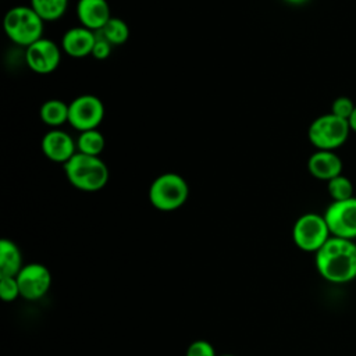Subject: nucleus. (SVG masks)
I'll return each mask as SVG.
<instances>
[{"mask_svg":"<svg viewBox=\"0 0 356 356\" xmlns=\"http://www.w3.org/2000/svg\"><path fill=\"white\" fill-rule=\"evenodd\" d=\"M316 267L330 282H348L356 278V243L352 239L330 236L316 252Z\"/></svg>","mask_w":356,"mask_h":356,"instance_id":"nucleus-1","label":"nucleus"},{"mask_svg":"<svg viewBox=\"0 0 356 356\" xmlns=\"http://www.w3.org/2000/svg\"><path fill=\"white\" fill-rule=\"evenodd\" d=\"M64 171L70 184L85 192L100 191L108 181V168L100 156L76 152L64 164Z\"/></svg>","mask_w":356,"mask_h":356,"instance_id":"nucleus-2","label":"nucleus"},{"mask_svg":"<svg viewBox=\"0 0 356 356\" xmlns=\"http://www.w3.org/2000/svg\"><path fill=\"white\" fill-rule=\"evenodd\" d=\"M43 26L44 21L31 6H15L6 13L3 19V28L8 39L24 47L43 38Z\"/></svg>","mask_w":356,"mask_h":356,"instance_id":"nucleus-3","label":"nucleus"},{"mask_svg":"<svg viewBox=\"0 0 356 356\" xmlns=\"http://www.w3.org/2000/svg\"><path fill=\"white\" fill-rule=\"evenodd\" d=\"M189 196L186 181L177 172H164L153 179L149 188V200L161 211L179 209Z\"/></svg>","mask_w":356,"mask_h":356,"instance_id":"nucleus-4","label":"nucleus"},{"mask_svg":"<svg viewBox=\"0 0 356 356\" xmlns=\"http://www.w3.org/2000/svg\"><path fill=\"white\" fill-rule=\"evenodd\" d=\"M349 132L350 125L348 120L328 113L317 117L310 124L307 136L317 150H335L346 142Z\"/></svg>","mask_w":356,"mask_h":356,"instance_id":"nucleus-5","label":"nucleus"},{"mask_svg":"<svg viewBox=\"0 0 356 356\" xmlns=\"http://www.w3.org/2000/svg\"><path fill=\"white\" fill-rule=\"evenodd\" d=\"M331 236L324 216L306 213L300 216L292 229L295 245L305 252H317Z\"/></svg>","mask_w":356,"mask_h":356,"instance_id":"nucleus-6","label":"nucleus"},{"mask_svg":"<svg viewBox=\"0 0 356 356\" xmlns=\"http://www.w3.org/2000/svg\"><path fill=\"white\" fill-rule=\"evenodd\" d=\"M104 118V104L95 95H81L68 103V124L79 131L96 129Z\"/></svg>","mask_w":356,"mask_h":356,"instance_id":"nucleus-7","label":"nucleus"},{"mask_svg":"<svg viewBox=\"0 0 356 356\" xmlns=\"http://www.w3.org/2000/svg\"><path fill=\"white\" fill-rule=\"evenodd\" d=\"M324 218L331 236L353 241L356 238V197L332 202L327 207Z\"/></svg>","mask_w":356,"mask_h":356,"instance_id":"nucleus-8","label":"nucleus"},{"mask_svg":"<svg viewBox=\"0 0 356 356\" xmlns=\"http://www.w3.org/2000/svg\"><path fill=\"white\" fill-rule=\"evenodd\" d=\"M19 293L28 300L40 299L50 288L51 275L49 268L40 263H31L21 268L15 275Z\"/></svg>","mask_w":356,"mask_h":356,"instance_id":"nucleus-9","label":"nucleus"},{"mask_svg":"<svg viewBox=\"0 0 356 356\" xmlns=\"http://www.w3.org/2000/svg\"><path fill=\"white\" fill-rule=\"evenodd\" d=\"M61 60V49L47 38L25 47V63L36 74L53 72Z\"/></svg>","mask_w":356,"mask_h":356,"instance_id":"nucleus-10","label":"nucleus"},{"mask_svg":"<svg viewBox=\"0 0 356 356\" xmlns=\"http://www.w3.org/2000/svg\"><path fill=\"white\" fill-rule=\"evenodd\" d=\"M40 149L49 160L63 164H65L78 152L76 142L71 135L58 128H53L43 135Z\"/></svg>","mask_w":356,"mask_h":356,"instance_id":"nucleus-11","label":"nucleus"},{"mask_svg":"<svg viewBox=\"0 0 356 356\" xmlns=\"http://www.w3.org/2000/svg\"><path fill=\"white\" fill-rule=\"evenodd\" d=\"M96 32L85 26H72L61 38V50L71 57L82 58L92 56Z\"/></svg>","mask_w":356,"mask_h":356,"instance_id":"nucleus-12","label":"nucleus"},{"mask_svg":"<svg viewBox=\"0 0 356 356\" xmlns=\"http://www.w3.org/2000/svg\"><path fill=\"white\" fill-rule=\"evenodd\" d=\"M76 15L81 26L90 31H100L113 17L107 0H78Z\"/></svg>","mask_w":356,"mask_h":356,"instance_id":"nucleus-13","label":"nucleus"},{"mask_svg":"<svg viewBox=\"0 0 356 356\" xmlns=\"http://www.w3.org/2000/svg\"><path fill=\"white\" fill-rule=\"evenodd\" d=\"M342 160L334 150H317L307 160L309 172L321 181H330L342 174Z\"/></svg>","mask_w":356,"mask_h":356,"instance_id":"nucleus-14","label":"nucleus"},{"mask_svg":"<svg viewBox=\"0 0 356 356\" xmlns=\"http://www.w3.org/2000/svg\"><path fill=\"white\" fill-rule=\"evenodd\" d=\"M18 246L10 239L0 241V277H15L22 268Z\"/></svg>","mask_w":356,"mask_h":356,"instance_id":"nucleus-15","label":"nucleus"},{"mask_svg":"<svg viewBox=\"0 0 356 356\" xmlns=\"http://www.w3.org/2000/svg\"><path fill=\"white\" fill-rule=\"evenodd\" d=\"M39 117L49 127H61L63 124L68 122V104L58 99L46 100L40 106Z\"/></svg>","mask_w":356,"mask_h":356,"instance_id":"nucleus-16","label":"nucleus"},{"mask_svg":"<svg viewBox=\"0 0 356 356\" xmlns=\"http://www.w3.org/2000/svg\"><path fill=\"white\" fill-rule=\"evenodd\" d=\"M31 7L44 22H51L64 15L68 0H31Z\"/></svg>","mask_w":356,"mask_h":356,"instance_id":"nucleus-17","label":"nucleus"},{"mask_svg":"<svg viewBox=\"0 0 356 356\" xmlns=\"http://www.w3.org/2000/svg\"><path fill=\"white\" fill-rule=\"evenodd\" d=\"M104 145V136L97 128L79 132V136L76 139V150L89 156H100Z\"/></svg>","mask_w":356,"mask_h":356,"instance_id":"nucleus-18","label":"nucleus"},{"mask_svg":"<svg viewBox=\"0 0 356 356\" xmlns=\"http://www.w3.org/2000/svg\"><path fill=\"white\" fill-rule=\"evenodd\" d=\"M97 32L104 36L113 46L122 44L129 38V28L127 22L118 17H111L107 24Z\"/></svg>","mask_w":356,"mask_h":356,"instance_id":"nucleus-19","label":"nucleus"},{"mask_svg":"<svg viewBox=\"0 0 356 356\" xmlns=\"http://www.w3.org/2000/svg\"><path fill=\"white\" fill-rule=\"evenodd\" d=\"M327 191L332 197V202H341L353 197V184L345 175H338L328 181Z\"/></svg>","mask_w":356,"mask_h":356,"instance_id":"nucleus-20","label":"nucleus"},{"mask_svg":"<svg viewBox=\"0 0 356 356\" xmlns=\"http://www.w3.org/2000/svg\"><path fill=\"white\" fill-rule=\"evenodd\" d=\"M0 296L4 302H13L21 296L15 277H0Z\"/></svg>","mask_w":356,"mask_h":356,"instance_id":"nucleus-21","label":"nucleus"},{"mask_svg":"<svg viewBox=\"0 0 356 356\" xmlns=\"http://www.w3.org/2000/svg\"><path fill=\"white\" fill-rule=\"evenodd\" d=\"M356 104L353 103L352 99L346 97V96H339L332 102V107H331V113L339 118L348 120L350 118L353 110H355Z\"/></svg>","mask_w":356,"mask_h":356,"instance_id":"nucleus-22","label":"nucleus"},{"mask_svg":"<svg viewBox=\"0 0 356 356\" xmlns=\"http://www.w3.org/2000/svg\"><path fill=\"white\" fill-rule=\"evenodd\" d=\"M186 356H217V355L210 342L204 339H197L188 346Z\"/></svg>","mask_w":356,"mask_h":356,"instance_id":"nucleus-23","label":"nucleus"},{"mask_svg":"<svg viewBox=\"0 0 356 356\" xmlns=\"http://www.w3.org/2000/svg\"><path fill=\"white\" fill-rule=\"evenodd\" d=\"M111 49H113V44L104 36L96 32V40L92 50V57L96 60H106L111 54Z\"/></svg>","mask_w":356,"mask_h":356,"instance_id":"nucleus-24","label":"nucleus"},{"mask_svg":"<svg viewBox=\"0 0 356 356\" xmlns=\"http://www.w3.org/2000/svg\"><path fill=\"white\" fill-rule=\"evenodd\" d=\"M349 125H350V131L356 132V107H355V110H353V113L349 118Z\"/></svg>","mask_w":356,"mask_h":356,"instance_id":"nucleus-25","label":"nucleus"},{"mask_svg":"<svg viewBox=\"0 0 356 356\" xmlns=\"http://www.w3.org/2000/svg\"><path fill=\"white\" fill-rule=\"evenodd\" d=\"M288 4H292V6H302L305 3H307L309 0H285Z\"/></svg>","mask_w":356,"mask_h":356,"instance_id":"nucleus-26","label":"nucleus"},{"mask_svg":"<svg viewBox=\"0 0 356 356\" xmlns=\"http://www.w3.org/2000/svg\"><path fill=\"white\" fill-rule=\"evenodd\" d=\"M222 356H235V355H222Z\"/></svg>","mask_w":356,"mask_h":356,"instance_id":"nucleus-27","label":"nucleus"}]
</instances>
